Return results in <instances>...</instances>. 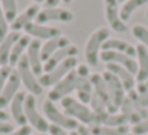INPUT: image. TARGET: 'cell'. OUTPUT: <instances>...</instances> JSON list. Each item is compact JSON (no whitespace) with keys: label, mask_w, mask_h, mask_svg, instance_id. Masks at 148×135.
Returning <instances> with one entry per match:
<instances>
[{"label":"cell","mask_w":148,"mask_h":135,"mask_svg":"<svg viewBox=\"0 0 148 135\" xmlns=\"http://www.w3.org/2000/svg\"><path fill=\"white\" fill-rule=\"evenodd\" d=\"M102 51H116L134 59H135V52H137L135 46L131 45L129 42H124L121 38H112V37L108 40H105V43L102 45Z\"/></svg>","instance_id":"ffe728a7"},{"label":"cell","mask_w":148,"mask_h":135,"mask_svg":"<svg viewBox=\"0 0 148 135\" xmlns=\"http://www.w3.org/2000/svg\"><path fill=\"white\" fill-rule=\"evenodd\" d=\"M77 54H78V48L75 45H69V46H65V48L59 49V51H56L54 54L43 64V72L48 73V72L54 70V68L58 67L59 64H62L64 61H67V59H70V57H77Z\"/></svg>","instance_id":"9a60e30c"},{"label":"cell","mask_w":148,"mask_h":135,"mask_svg":"<svg viewBox=\"0 0 148 135\" xmlns=\"http://www.w3.org/2000/svg\"><path fill=\"white\" fill-rule=\"evenodd\" d=\"M89 108L92 110L94 115H102V113H107V103L100 99L99 95L92 92V99L89 102Z\"/></svg>","instance_id":"f1b7e54d"},{"label":"cell","mask_w":148,"mask_h":135,"mask_svg":"<svg viewBox=\"0 0 148 135\" xmlns=\"http://www.w3.org/2000/svg\"><path fill=\"white\" fill-rule=\"evenodd\" d=\"M118 2H119V3H121V2H126V0H118Z\"/></svg>","instance_id":"f6af8a7d"},{"label":"cell","mask_w":148,"mask_h":135,"mask_svg":"<svg viewBox=\"0 0 148 135\" xmlns=\"http://www.w3.org/2000/svg\"><path fill=\"white\" fill-rule=\"evenodd\" d=\"M34 2H35L37 5H38V3H45V0H34Z\"/></svg>","instance_id":"f35d334b"},{"label":"cell","mask_w":148,"mask_h":135,"mask_svg":"<svg viewBox=\"0 0 148 135\" xmlns=\"http://www.w3.org/2000/svg\"><path fill=\"white\" fill-rule=\"evenodd\" d=\"M5 135H32V127H30V125H23V127H19L18 130H13V132L5 134Z\"/></svg>","instance_id":"d6a6232c"},{"label":"cell","mask_w":148,"mask_h":135,"mask_svg":"<svg viewBox=\"0 0 148 135\" xmlns=\"http://www.w3.org/2000/svg\"><path fill=\"white\" fill-rule=\"evenodd\" d=\"M11 72H13V68H11L10 65L0 67V94H2V91H3V87H5V84H7L8 78H10Z\"/></svg>","instance_id":"4dcf8cb0"},{"label":"cell","mask_w":148,"mask_h":135,"mask_svg":"<svg viewBox=\"0 0 148 135\" xmlns=\"http://www.w3.org/2000/svg\"><path fill=\"white\" fill-rule=\"evenodd\" d=\"M135 51H137L135 57H137V65H138L135 80H137V84H138V83H145L148 80V51L142 45L135 46Z\"/></svg>","instance_id":"7402d4cb"},{"label":"cell","mask_w":148,"mask_h":135,"mask_svg":"<svg viewBox=\"0 0 148 135\" xmlns=\"http://www.w3.org/2000/svg\"><path fill=\"white\" fill-rule=\"evenodd\" d=\"M69 45H72L70 38L65 37V35H59V37H56V38H51V40H48V42H45L42 45V61H43V64H45L56 51H59V49L65 48V46H69Z\"/></svg>","instance_id":"d6986e66"},{"label":"cell","mask_w":148,"mask_h":135,"mask_svg":"<svg viewBox=\"0 0 148 135\" xmlns=\"http://www.w3.org/2000/svg\"><path fill=\"white\" fill-rule=\"evenodd\" d=\"M19 38H21V33L11 30V32L5 37L3 42L0 43V67L8 65V62H10V56H11V49H13V46L16 45V42Z\"/></svg>","instance_id":"603a6c76"},{"label":"cell","mask_w":148,"mask_h":135,"mask_svg":"<svg viewBox=\"0 0 148 135\" xmlns=\"http://www.w3.org/2000/svg\"><path fill=\"white\" fill-rule=\"evenodd\" d=\"M49 135H69L67 132H65V129L62 127H58V125L54 124H49Z\"/></svg>","instance_id":"836d02e7"},{"label":"cell","mask_w":148,"mask_h":135,"mask_svg":"<svg viewBox=\"0 0 148 135\" xmlns=\"http://www.w3.org/2000/svg\"><path fill=\"white\" fill-rule=\"evenodd\" d=\"M26 92H18L14 95V99L11 100L10 108H11V118L14 119L16 124H19L21 127L23 125H27V119H26V113H24V100H26Z\"/></svg>","instance_id":"44dd1931"},{"label":"cell","mask_w":148,"mask_h":135,"mask_svg":"<svg viewBox=\"0 0 148 135\" xmlns=\"http://www.w3.org/2000/svg\"><path fill=\"white\" fill-rule=\"evenodd\" d=\"M77 72V97L81 103L89 105L92 99V83H91V73H89V65L86 64H78L75 68Z\"/></svg>","instance_id":"277c9868"},{"label":"cell","mask_w":148,"mask_h":135,"mask_svg":"<svg viewBox=\"0 0 148 135\" xmlns=\"http://www.w3.org/2000/svg\"><path fill=\"white\" fill-rule=\"evenodd\" d=\"M132 134L135 135H147L148 134V118L147 119H142L140 122L132 125Z\"/></svg>","instance_id":"1f68e13d"},{"label":"cell","mask_w":148,"mask_h":135,"mask_svg":"<svg viewBox=\"0 0 148 135\" xmlns=\"http://www.w3.org/2000/svg\"><path fill=\"white\" fill-rule=\"evenodd\" d=\"M103 11H105V19L108 22V27L118 33L127 32L129 27L119 16V2L118 0H103Z\"/></svg>","instance_id":"30bf717a"},{"label":"cell","mask_w":148,"mask_h":135,"mask_svg":"<svg viewBox=\"0 0 148 135\" xmlns=\"http://www.w3.org/2000/svg\"><path fill=\"white\" fill-rule=\"evenodd\" d=\"M100 61L105 62V64H118L121 67L127 68L131 73L137 75V70H138L137 59L129 57L126 54H121V52H116V51H100Z\"/></svg>","instance_id":"7c38bea8"},{"label":"cell","mask_w":148,"mask_h":135,"mask_svg":"<svg viewBox=\"0 0 148 135\" xmlns=\"http://www.w3.org/2000/svg\"><path fill=\"white\" fill-rule=\"evenodd\" d=\"M24 113H26V119L30 124V127L37 129L40 134H45L49 130V122L46 118H43L37 110V100L35 95L27 94L26 100H24Z\"/></svg>","instance_id":"8992f818"},{"label":"cell","mask_w":148,"mask_h":135,"mask_svg":"<svg viewBox=\"0 0 148 135\" xmlns=\"http://www.w3.org/2000/svg\"><path fill=\"white\" fill-rule=\"evenodd\" d=\"M78 67V61L77 57H70L67 61H64L62 64H59L54 70L48 72V73H43L42 76L38 78L42 87H54L59 81L62 80L64 76H67L70 72H73L75 68Z\"/></svg>","instance_id":"5b68a950"},{"label":"cell","mask_w":148,"mask_h":135,"mask_svg":"<svg viewBox=\"0 0 148 135\" xmlns=\"http://www.w3.org/2000/svg\"><path fill=\"white\" fill-rule=\"evenodd\" d=\"M145 16H147V19H148V8H147V13H145Z\"/></svg>","instance_id":"b9f144b4"},{"label":"cell","mask_w":148,"mask_h":135,"mask_svg":"<svg viewBox=\"0 0 148 135\" xmlns=\"http://www.w3.org/2000/svg\"><path fill=\"white\" fill-rule=\"evenodd\" d=\"M110 38V30L107 27H100V29L94 30L89 35L84 46V59H86V65L89 67H96L100 61V51H102V45L105 40Z\"/></svg>","instance_id":"7a4b0ae2"},{"label":"cell","mask_w":148,"mask_h":135,"mask_svg":"<svg viewBox=\"0 0 148 135\" xmlns=\"http://www.w3.org/2000/svg\"><path fill=\"white\" fill-rule=\"evenodd\" d=\"M72 21H73V13L70 10L56 7V8H43V10H40L35 22L45 26L46 22H72Z\"/></svg>","instance_id":"8fae6325"},{"label":"cell","mask_w":148,"mask_h":135,"mask_svg":"<svg viewBox=\"0 0 148 135\" xmlns=\"http://www.w3.org/2000/svg\"><path fill=\"white\" fill-rule=\"evenodd\" d=\"M77 132H78V135H94L92 132H91V129L88 127V125H83V124L78 125Z\"/></svg>","instance_id":"d590c367"},{"label":"cell","mask_w":148,"mask_h":135,"mask_svg":"<svg viewBox=\"0 0 148 135\" xmlns=\"http://www.w3.org/2000/svg\"><path fill=\"white\" fill-rule=\"evenodd\" d=\"M19 86H21L19 73H18L16 70H13L10 75V78H8V81H7V84H5L3 91H2V94H0V108L2 110L11 103V100L14 99V95L19 92V91H18Z\"/></svg>","instance_id":"5bb4252c"},{"label":"cell","mask_w":148,"mask_h":135,"mask_svg":"<svg viewBox=\"0 0 148 135\" xmlns=\"http://www.w3.org/2000/svg\"><path fill=\"white\" fill-rule=\"evenodd\" d=\"M61 2L62 0H45V8H56Z\"/></svg>","instance_id":"8d00e7d4"},{"label":"cell","mask_w":148,"mask_h":135,"mask_svg":"<svg viewBox=\"0 0 148 135\" xmlns=\"http://www.w3.org/2000/svg\"><path fill=\"white\" fill-rule=\"evenodd\" d=\"M16 72L19 73V78H21V83L26 86V89L29 91L32 95H40L43 92V87L40 84L38 78L35 76V73L32 72L29 65V61H27V56H23L21 61L18 62L16 65Z\"/></svg>","instance_id":"ba28073f"},{"label":"cell","mask_w":148,"mask_h":135,"mask_svg":"<svg viewBox=\"0 0 148 135\" xmlns=\"http://www.w3.org/2000/svg\"><path fill=\"white\" fill-rule=\"evenodd\" d=\"M10 132H13V125H11L10 122H3V121H0V135L10 134Z\"/></svg>","instance_id":"e575fe53"},{"label":"cell","mask_w":148,"mask_h":135,"mask_svg":"<svg viewBox=\"0 0 148 135\" xmlns=\"http://www.w3.org/2000/svg\"><path fill=\"white\" fill-rule=\"evenodd\" d=\"M35 135H45V134H35Z\"/></svg>","instance_id":"bcb514c9"},{"label":"cell","mask_w":148,"mask_h":135,"mask_svg":"<svg viewBox=\"0 0 148 135\" xmlns=\"http://www.w3.org/2000/svg\"><path fill=\"white\" fill-rule=\"evenodd\" d=\"M61 105L64 108V113L70 118H73L75 121H80L83 125H91L96 124V115L92 113V110L89 108V105H84L81 103L78 99H73V97H65V99L61 100Z\"/></svg>","instance_id":"6da1fadb"},{"label":"cell","mask_w":148,"mask_h":135,"mask_svg":"<svg viewBox=\"0 0 148 135\" xmlns=\"http://www.w3.org/2000/svg\"><path fill=\"white\" fill-rule=\"evenodd\" d=\"M91 132L94 135H126L129 134V125H118V127H108V125H91Z\"/></svg>","instance_id":"484cf974"},{"label":"cell","mask_w":148,"mask_h":135,"mask_svg":"<svg viewBox=\"0 0 148 135\" xmlns=\"http://www.w3.org/2000/svg\"><path fill=\"white\" fill-rule=\"evenodd\" d=\"M70 135H78V132H77V130H72V132H70Z\"/></svg>","instance_id":"ab89813d"},{"label":"cell","mask_w":148,"mask_h":135,"mask_svg":"<svg viewBox=\"0 0 148 135\" xmlns=\"http://www.w3.org/2000/svg\"><path fill=\"white\" fill-rule=\"evenodd\" d=\"M105 70L110 72V73H113L119 81H121V84L124 86L126 92L134 91L135 87H137V80H135V75L131 73L127 68L121 67V65H118V64H107Z\"/></svg>","instance_id":"2e32d148"},{"label":"cell","mask_w":148,"mask_h":135,"mask_svg":"<svg viewBox=\"0 0 148 135\" xmlns=\"http://www.w3.org/2000/svg\"><path fill=\"white\" fill-rule=\"evenodd\" d=\"M26 35L34 37V40H51L56 37L62 35L61 30L58 27H51V26H43V24H37V22H30L24 27Z\"/></svg>","instance_id":"4fadbf2b"},{"label":"cell","mask_w":148,"mask_h":135,"mask_svg":"<svg viewBox=\"0 0 148 135\" xmlns=\"http://www.w3.org/2000/svg\"><path fill=\"white\" fill-rule=\"evenodd\" d=\"M73 91H77V72H70L67 76H64L48 94V100L51 102H61L62 99L69 97Z\"/></svg>","instance_id":"9c48e42d"},{"label":"cell","mask_w":148,"mask_h":135,"mask_svg":"<svg viewBox=\"0 0 148 135\" xmlns=\"http://www.w3.org/2000/svg\"><path fill=\"white\" fill-rule=\"evenodd\" d=\"M148 3V0H126L123 7L119 8V16L124 22H127L131 19V16L134 14V11H137L138 8H142L143 5Z\"/></svg>","instance_id":"d4e9b609"},{"label":"cell","mask_w":148,"mask_h":135,"mask_svg":"<svg viewBox=\"0 0 148 135\" xmlns=\"http://www.w3.org/2000/svg\"><path fill=\"white\" fill-rule=\"evenodd\" d=\"M30 37L29 35H21V38L16 42V45L13 46V49H11V56H10V62H8V65H10L11 68L14 67V65H18V62L21 61V57L24 56V51H26L27 48H29L30 45Z\"/></svg>","instance_id":"cb8c5ba5"},{"label":"cell","mask_w":148,"mask_h":135,"mask_svg":"<svg viewBox=\"0 0 148 135\" xmlns=\"http://www.w3.org/2000/svg\"><path fill=\"white\" fill-rule=\"evenodd\" d=\"M38 13H40V7H38L37 3H34V5H30V7H27L26 10H24L23 13L18 14L16 19H14L13 22L10 24L11 30H13V32H19V30L24 29L27 24L35 22L37 16H38Z\"/></svg>","instance_id":"ac0fdd59"},{"label":"cell","mask_w":148,"mask_h":135,"mask_svg":"<svg viewBox=\"0 0 148 135\" xmlns=\"http://www.w3.org/2000/svg\"><path fill=\"white\" fill-rule=\"evenodd\" d=\"M126 135H135V134H132V132H129V134H126Z\"/></svg>","instance_id":"7bdbcfd3"},{"label":"cell","mask_w":148,"mask_h":135,"mask_svg":"<svg viewBox=\"0 0 148 135\" xmlns=\"http://www.w3.org/2000/svg\"><path fill=\"white\" fill-rule=\"evenodd\" d=\"M27 61L35 73V76H42L43 75V61H42V43L40 40H32L27 48Z\"/></svg>","instance_id":"e0dca14e"},{"label":"cell","mask_w":148,"mask_h":135,"mask_svg":"<svg viewBox=\"0 0 148 135\" xmlns=\"http://www.w3.org/2000/svg\"><path fill=\"white\" fill-rule=\"evenodd\" d=\"M64 3H70V2H73V0H62Z\"/></svg>","instance_id":"60d3db41"},{"label":"cell","mask_w":148,"mask_h":135,"mask_svg":"<svg viewBox=\"0 0 148 135\" xmlns=\"http://www.w3.org/2000/svg\"><path fill=\"white\" fill-rule=\"evenodd\" d=\"M8 27H10V22H8L7 16H5L3 10H2V7H0V43L5 40V37L8 35Z\"/></svg>","instance_id":"f546056e"},{"label":"cell","mask_w":148,"mask_h":135,"mask_svg":"<svg viewBox=\"0 0 148 135\" xmlns=\"http://www.w3.org/2000/svg\"><path fill=\"white\" fill-rule=\"evenodd\" d=\"M0 7L3 10L5 16H7L8 22H13L18 16V5H16V0H0Z\"/></svg>","instance_id":"4316f807"},{"label":"cell","mask_w":148,"mask_h":135,"mask_svg":"<svg viewBox=\"0 0 148 135\" xmlns=\"http://www.w3.org/2000/svg\"><path fill=\"white\" fill-rule=\"evenodd\" d=\"M102 76H103V80H105V83H107L108 95H110V103H108V106H107V111L112 113V115H115V113H118V110L121 108V103L124 102L127 92H126L124 86L121 84V81H119L113 73H110V72L105 70L102 73Z\"/></svg>","instance_id":"3957f363"},{"label":"cell","mask_w":148,"mask_h":135,"mask_svg":"<svg viewBox=\"0 0 148 135\" xmlns=\"http://www.w3.org/2000/svg\"><path fill=\"white\" fill-rule=\"evenodd\" d=\"M145 84H147V87H148V80H147V81H145Z\"/></svg>","instance_id":"ee69618b"},{"label":"cell","mask_w":148,"mask_h":135,"mask_svg":"<svg viewBox=\"0 0 148 135\" xmlns=\"http://www.w3.org/2000/svg\"><path fill=\"white\" fill-rule=\"evenodd\" d=\"M131 32L134 35V38L138 40V45L145 46L148 51V29L147 27L142 26V24H135V26H132Z\"/></svg>","instance_id":"83f0119b"},{"label":"cell","mask_w":148,"mask_h":135,"mask_svg":"<svg viewBox=\"0 0 148 135\" xmlns=\"http://www.w3.org/2000/svg\"><path fill=\"white\" fill-rule=\"evenodd\" d=\"M43 113H45L46 119H48L51 124L58 125V127H62V129H69V130H77L78 129V121H75L73 118L67 116L65 113L59 111L58 106L54 105V102L51 100H46L43 102Z\"/></svg>","instance_id":"52a82bcc"},{"label":"cell","mask_w":148,"mask_h":135,"mask_svg":"<svg viewBox=\"0 0 148 135\" xmlns=\"http://www.w3.org/2000/svg\"><path fill=\"white\" fill-rule=\"evenodd\" d=\"M11 115H8V113H5L3 110L0 108V121H3V122H8V119H10Z\"/></svg>","instance_id":"74e56055"}]
</instances>
